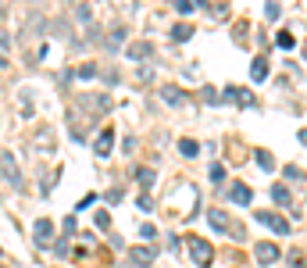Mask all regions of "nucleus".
<instances>
[{"label":"nucleus","instance_id":"f257e3e1","mask_svg":"<svg viewBox=\"0 0 307 268\" xmlns=\"http://www.w3.org/2000/svg\"><path fill=\"white\" fill-rule=\"evenodd\" d=\"M257 222L268 225L275 236H290V222H286L282 215H275V211H257Z\"/></svg>","mask_w":307,"mask_h":268},{"label":"nucleus","instance_id":"f03ea898","mask_svg":"<svg viewBox=\"0 0 307 268\" xmlns=\"http://www.w3.org/2000/svg\"><path fill=\"white\" fill-rule=\"evenodd\" d=\"M0 175L11 183V190H22V172H18V161H14L11 154L0 157Z\"/></svg>","mask_w":307,"mask_h":268},{"label":"nucleus","instance_id":"7ed1b4c3","mask_svg":"<svg viewBox=\"0 0 307 268\" xmlns=\"http://www.w3.org/2000/svg\"><path fill=\"white\" fill-rule=\"evenodd\" d=\"M79 104H82L89 115H107V111H111V97H107V93H97V97H79Z\"/></svg>","mask_w":307,"mask_h":268},{"label":"nucleus","instance_id":"20e7f679","mask_svg":"<svg viewBox=\"0 0 307 268\" xmlns=\"http://www.w3.org/2000/svg\"><path fill=\"white\" fill-rule=\"evenodd\" d=\"M189 254H193V261H197V265L204 268V265H211V258H215V247L193 236V240H189Z\"/></svg>","mask_w":307,"mask_h":268},{"label":"nucleus","instance_id":"39448f33","mask_svg":"<svg viewBox=\"0 0 307 268\" xmlns=\"http://www.w3.org/2000/svg\"><path fill=\"white\" fill-rule=\"evenodd\" d=\"M225 100H232V104H243V108H257V97H254L246 86H229V90H225Z\"/></svg>","mask_w":307,"mask_h":268},{"label":"nucleus","instance_id":"423d86ee","mask_svg":"<svg viewBox=\"0 0 307 268\" xmlns=\"http://www.w3.org/2000/svg\"><path fill=\"white\" fill-rule=\"evenodd\" d=\"M254 258H257V265H275L282 254H279V247H275V243H257Z\"/></svg>","mask_w":307,"mask_h":268},{"label":"nucleus","instance_id":"0eeeda50","mask_svg":"<svg viewBox=\"0 0 307 268\" xmlns=\"http://www.w3.org/2000/svg\"><path fill=\"white\" fill-rule=\"evenodd\" d=\"M111 150H114V133L104 129V133L97 136V143H93V154H97V157H107Z\"/></svg>","mask_w":307,"mask_h":268},{"label":"nucleus","instance_id":"6e6552de","mask_svg":"<svg viewBox=\"0 0 307 268\" xmlns=\"http://www.w3.org/2000/svg\"><path fill=\"white\" fill-rule=\"evenodd\" d=\"M154 258H157V251H154V247H132V251H129V261H132V265H154Z\"/></svg>","mask_w":307,"mask_h":268},{"label":"nucleus","instance_id":"1a4fd4ad","mask_svg":"<svg viewBox=\"0 0 307 268\" xmlns=\"http://www.w3.org/2000/svg\"><path fill=\"white\" fill-rule=\"evenodd\" d=\"M32 233H36V243L47 247L50 236H54V222H50V218H36V229H32Z\"/></svg>","mask_w":307,"mask_h":268},{"label":"nucleus","instance_id":"9d476101","mask_svg":"<svg viewBox=\"0 0 307 268\" xmlns=\"http://www.w3.org/2000/svg\"><path fill=\"white\" fill-rule=\"evenodd\" d=\"M125 54H129L132 61H147V58L154 54V43H150V40H136V43H132Z\"/></svg>","mask_w":307,"mask_h":268},{"label":"nucleus","instance_id":"9b49d317","mask_svg":"<svg viewBox=\"0 0 307 268\" xmlns=\"http://www.w3.org/2000/svg\"><path fill=\"white\" fill-rule=\"evenodd\" d=\"M32 32H47V18H43L40 11H29V18H25V40H29Z\"/></svg>","mask_w":307,"mask_h":268},{"label":"nucleus","instance_id":"f8f14e48","mask_svg":"<svg viewBox=\"0 0 307 268\" xmlns=\"http://www.w3.org/2000/svg\"><path fill=\"white\" fill-rule=\"evenodd\" d=\"M161 97H164V104H171V108H182V104H186V93H182L179 86H164Z\"/></svg>","mask_w":307,"mask_h":268},{"label":"nucleus","instance_id":"ddd939ff","mask_svg":"<svg viewBox=\"0 0 307 268\" xmlns=\"http://www.w3.org/2000/svg\"><path fill=\"white\" fill-rule=\"evenodd\" d=\"M207 222H211L218 233H229V215H225L222 207H211V211H207Z\"/></svg>","mask_w":307,"mask_h":268},{"label":"nucleus","instance_id":"4468645a","mask_svg":"<svg viewBox=\"0 0 307 268\" xmlns=\"http://www.w3.org/2000/svg\"><path fill=\"white\" fill-rule=\"evenodd\" d=\"M229 201H236L239 207H246V204L254 201V193H250V186H243V183H236V186L229 190Z\"/></svg>","mask_w":307,"mask_h":268},{"label":"nucleus","instance_id":"2eb2a0df","mask_svg":"<svg viewBox=\"0 0 307 268\" xmlns=\"http://www.w3.org/2000/svg\"><path fill=\"white\" fill-rule=\"evenodd\" d=\"M125 36H129V29H125V25H114V29L107 32V50L122 47V43H125Z\"/></svg>","mask_w":307,"mask_h":268},{"label":"nucleus","instance_id":"dca6fc26","mask_svg":"<svg viewBox=\"0 0 307 268\" xmlns=\"http://www.w3.org/2000/svg\"><path fill=\"white\" fill-rule=\"evenodd\" d=\"M75 22L79 25H93V4H75Z\"/></svg>","mask_w":307,"mask_h":268},{"label":"nucleus","instance_id":"f3484780","mask_svg":"<svg viewBox=\"0 0 307 268\" xmlns=\"http://www.w3.org/2000/svg\"><path fill=\"white\" fill-rule=\"evenodd\" d=\"M47 29H50L57 40H68V43H75V36H72V25H68V22H54V25H47Z\"/></svg>","mask_w":307,"mask_h":268},{"label":"nucleus","instance_id":"a211bd4d","mask_svg":"<svg viewBox=\"0 0 307 268\" xmlns=\"http://www.w3.org/2000/svg\"><path fill=\"white\" fill-rule=\"evenodd\" d=\"M32 150H54V133L40 129V139H32Z\"/></svg>","mask_w":307,"mask_h":268},{"label":"nucleus","instance_id":"6ab92c4d","mask_svg":"<svg viewBox=\"0 0 307 268\" xmlns=\"http://www.w3.org/2000/svg\"><path fill=\"white\" fill-rule=\"evenodd\" d=\"M250 75H254V82H264V79H268V61H264V58H254Z\"/></svg>","mask_w":307,"mask_h":268},{"label":"nucleus","instance_id":"aec40b11","mask_svg":"<svg viewBox=\"0 0 307 268\" xmlns=\"http://www.w3.org/2000/svg\"><path fill=\"white\" fill-rule=\"evenodd\" d=\"M272 201L279 204V207H286V204L293 201V197H290V190H286L282 183H275V186H272Z\"/></svg>","mask_w":307,"mask_h":268},{"label":"nucleus","instance_id":"412c9836","mask_svg":"<svg viewBox=\"0 0 307 268\" xmlns=\"http://www.w3.org/2000/svg\"><path fill=\"white\" fill-rule=\"evenodd\" d=\"M189 36H193V25H175V29H171V40H175V43H182V40H189Z\"/></svg>","mask_w":307,"mask_h":268},{"label":"nucleus","instance_id":"4be33fe9","mask_svg":"<svg viewBox=\"0 0 307 268\" xmlns=\"http://www.w3.org/2000/svg\"><path fill=\"white\" fill-rule=\"evenodd\" d=\"M179 150H182L186 157H197V154H200V143H193V139H179Z\"/></svg>","mask_w":307,"mask_h":268},{"label":"nucleus","instance_id":"5701e85b","mask_svg":"<svg viewBox=\"0 0 307 268\" xmlns=\"http://www.w3.org/2000/svg\"><path fill=\"white\" fill-rule=\"evenodd\" d=\"M257 165H261L264 172H272V168H275V157H272L268 150H257Z\"/></svg>","mask_w":307,"mask_h":268},{"label":"nucleus","instance_id":"b1692460","mask_svg":"<svg viewBox=\"0 0 307 268\" xmlns=\"http://www.w3.org/2000/svg\"><path fill=\"white\" fill-rule=\"evenodd\" d=\"M136 175H140V183H143V186H147V190H150L154 183H157V175H154V168H140V172H136Z\"/></svg>","mask_w":307,"mask_h":268},{"label":"nucleus","instance_id":"393cba45","mask_svg":"<svg viewBox=\"0 0 307 268\" xmlns=\"http://www.w3.org/2000/svg\"><path fill=\"white\" fill-rule=\"evenodd\" d=\"M75 75H79V79H93V75H97V65H93V61H86V65L79 68Z\"/></svg>","mask_w":307,"mask_h":268},{"label":"nucleus","instance_id":"a878e982","mask_svg":"<svg viewBox=\"0 0 307 268\" xmlns=\"http://www.w3.org/2000/svg\"><path fill=\"white\" fill-rule=\"evenodd\" d=\"M97 229H111V215L107 211H97Z\"/></svg>","mask_w":307,"mask_h":268},{"label":"nucleus","instance_id":"bb28decb","mask_svg":"<svg viewBox=\"0 0 307 268\" xmlns=\"http://www.w3.org/2000/svg\"><path fill=\"white\" fill-rule=\"evenodd\" d=\"M293 43H297V40H293V32H279V47H286V50H290Z\"/></svg>","mask_w":307,"mask_h":268},{"label":"nucleus","instance_id":"cd10ccee","mask_svg":"<svg viewBox=\"0 0 307 268\" xmlns=\"http://www.w3.org/2000/svg\"><path fill=\"white\" fill-rule=\"evenodd\" d=\"M286 179H304V168H297V165H286Z\"/></svg>","mask_w":307,"mask_h":268},{"label":"nucleus","instance_id":"c85d7f7f","mask_svg":"<svg viewBox=\"0 0 307 268\" xmlns=\"http://www.w3.org/2000/svg\"><path fill=\"white\" fill-rule=\"evenodd\" d=\"M72 79H75V72H72V68H65V72H61V75H57V82H61V86H68V82H72Z\"/></svg>","mask_w":307,"mask_h":268},{"label":"nucleus","instance_id":"c756f323","mask_svg":"<svg viewBox=\"0 0 307 268\" xmlns=\"http://www.w3.org/2000/svg\"><path fill=\"white\" fill-rule=\"evenodd\" d=\"M171 4H175V11H182V14H186V11H193V4H189V0H171Z\"/></svg>","mask_w":307,"mask_h":268},{"label":"nucleus","instance_id":"7c9ffc66","mask_svg":"<svg viewBox=\"0 0 307 268\" xmlns=\"http://www.w3.org/2000/svg\"><path fill=\"white\" fill-rule=\"evenodd\" d=\"M215 18H222V22H225V18H229V7H225V4H218V7H215Z\"/></svg>","mask_w":307,"mask_h":268},{"label":"nucleus","instance_id":"2f4dec72","mask_svg":"<svg viewBox=\"0 0 307 268\" xmlns=\"http://www.w3.org/2000/svg\"><path fill=\"white\" fill-rule=\"evenodd\" d=\"M222 179H225V172H222V168L215 165V168H211V183H222Z\"/></svg>","mask_w":307,"mask_h":268},{"label":"nucleus","instance_id":"473e14b6","mask_svg":"<svg viewBox=\"0 0 307 268\" xmlns=\"http://www.w3.org/2000/svg\"><path fill=\"white\" fill-rule=\"evenodd\" d=\"M154 79V68H140V82H150Z\"/></svg>","mask_w":307,"mask_h":268},{"label":"nucleus","instance_id":"72a5a7b5","mask_svg":"<svg viewBox=\"0 0 307 268\" xmlns=\"http://www.w3.org/2000/svg\"><path fill=\"white\" fill-rule=\"evenodd\" d=\"M122 201V190H107V204H118Z\"/></svg>","mask_w":307,"mask_h":268},{"label":"nucleus","instance_id":"f704fd0d","mask_svg":"<svg viewBox=\"0 0 307 268\" xmlns=\"http://www.w3.org/2000/svg\"><path fill=\"white\" fill-rule=\"evenodd\" d=\"M140 233H143V236H147V240H154V236H157V229H154L150 222H147V225H143V229H140Z\"/></svg>","mask_w":307,"mask_h":268},{"label":"nucleus","instance_id":"c9c22d12","mask_svg":"<svg viewBox=\"0 0 307 268\" xmlns=\"http://www.w3.org/2000/svg\"><path fill=\"white\" fill-rule=\"evenodd\" d=\"M93 204H97V193H89V197H82V201H79V207H93Z\"/></svg>","mask_w":307,"mask_h":268}]
</instances>
